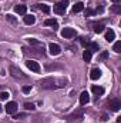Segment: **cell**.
Instances as JSON below:
<instances>
[{"instance_id": "cell-17", "label": "cell", "mask_w": 121, "mask_h": 123, "mask_svg": "<svg viewBox=\"0 0 121 123\" xmlns=\"http://www.w3.org/2000/svg\"><path fill=\"white\" fill-rule=\"evenodd\" d=\"M91 90H93V93H95V94L98 96V94H103V93H104V87H101V86H95V85H94V86L91 87Z\"/></svg>"}, {"instance_id": "cell-34", "label": "cell", "mask_w": 121, "mask_h": 123, "mask_svg": "<svg viewBox=\"0 0 121 123\" xmlns=\"http://www.w3.org/2000/svg\"><path fill=\"white\" fill-rule=\"evenodd\" d=\"M111 1H114V3H118V1H120V0H111Z\"/></svg>"}, {"instance_id": "cell-24", "label": "cell", "mask_w": 121, "mask_h": 123, "mask_svg": "<svg viewBox=\"0 0 121 123\" xmlns=\"http://www.w3.org/2000/svg\"><path fill=\"white\" fill-rule=\"evenodd\" d=\"M27 40H29V43H30V44H34V46H40V44H41L37 39H27Z\"/></svg>"}, {"instance_id": "cell-26", "label": "cell", "mask_w": 121, "mask_h": 123, "mask_svg": "<svg viewBox=\"0 0 121 123\" xmlns=\"http://www.w3.org/2000/svg\"><path fill=\"white\" fill-rule=\"evenodd\" d=\"M24 107H26L27 110H34V109H36L33 103H26V105H24Z\"/></svg>"}, {"instance_id": "cell-20", "label": "cell", "mask_w": 121, "mask_h": 123, "mask_svg": "<svg viewBox=\"0 0 121 123\" xmlns=\"http://www.w3.org/2000/svg\"><path fill=\"white\" fill-rule=\"evenodd\" d=\"M91 56H93V55H91V52L88 50V49H86V50L83 52V59H84L86 62H90L91 60Z\"/></svg>"}, {"instance_id": "cell-32", "label": "cell", "mask_w": 121, "mask_h": 123, "mask_svg": "<svg viewBox=\"0 0 121 123\" xmlns=\"http://www.w3.org/2000/svg\"><path fill=\"white\" fill-rule=\"evenodd\" d=\"M61 66H50V64H49V66H47V70H51V69H60Z\"/></svg>"}, {"instance_id": "cell-9", "label": "cell", "mask_w": 121, "mask_h": 123, "mask_svg": "<svg viewBox=\"0 0 121 123\" xmlns=\"http://www.w3.org/2000/svg\"><path fill=\"white\" fill-rule=\"evenodd\" d=\"M88 102H90V94H88V92H83L80 94V105L84 106V105H87Z\"/></svg>"}, {"instance_id": "cell-13", "label": "cell", "mask_w": 121, "mask_h": 123, "mask_svg": "<svg viewBox=\"0 0 121 123\" xmlns=\"http://www.w3.org/2000/svg\"><path fill=\"white\" fill-rule=\"evenodd\" d=\"M36 22V17L33 14H24V23L26 25H34Z\"/></svg>"}, {"instance_id": "cell-5", "label": "cell", "mask_w": 121, "mask_h": 123, "mask_svg": "<svg viewBox=\"0 0 121 123\" xmlns=\"http://www.w3.org/2000/svg\"><path fill=\"white\" fill-rule=\"evenodd\" d=\"M61 36H63L64 39H73V37L76 36V30L71 29V27H64V29L61 30Z\"/></svg>"}, {"instance_id": "cell-16", "label": "cell", "mask_w": 121, "mask_h": 123, "mask_svg": "<svg viewBox=\"0 0 121 123\" xmlns=\"http://www.w3.org/2000/svg\"><path fill=\"white\" fill-rule=\"evenodd\" d=\"M87 46H88V50H90L91 53H93V52H98V49H100L98 43H94V42H91V43H88Z\"/></svg>"}, {"instance_id": "cell-14", "label": "cell", "mask_w": 121, "mask_h": 123, "mask_svg": "<svg viewBox=\"0 0 121 123\" xmlns=\"http://www.w3.org/2000/svg\"><path fill=\"white\" fill-rule=\"evenodd\" d=\"M83 115H84V109H80L78 112H74L71 116H68V119H80L83 117Z\"/></svg>"}, {"instance_id": "cell-33", "label": "cell", "mask_w": 121, "mask_h": 123, "mask_svg": "<svg viewBox=\"0 0 121 123\" xmlns=\"http://www.w3.org/2000/svg\"><path fill=\"white\" fill-rule=\"evenodd\" d=\"M19 117H26V115L24 113H20V115H16L14 116V119H19Z\"/></svg>"}, {"instance_id": "cell-29", "label": "cell", "mask_w": 121, "mask_h": 123, "mask_svg": "<svg viewBox=\"0 0 121 123\" xmlns=\"http://www.w3.org/2000/svg\"><path fill=\"white\" fill-rule=\"evenodd\" d=\"M23 93H30V90H31V86H23Z\"/></svg>"}, {"instance_id": "cell-7", "label": "cell", "mask_w": 121, "mask_h": 123, "mask_svg": "<svg viewBox=\"0 0 121 123\" xmlns=\"http://www.w3.org/2000/svg\"><path fill=\"white\" fill-rule=\"evenodd\" d=\"M108 106H110V109L113 110V112H118L121 107V103L118 99H111L110 102H108Z\"/></svg>"}, {"instance_id": "cell-28", "label": "cell", "mask_w": 121, "mask_h": 123, "mask_svg": "<svg viewBox=\"0 0 121 123\" xmlns=\"http://www.w3.org/2000/svg\"><path fill=\"white\" fill-rule=\"evenodd\" d=\"M107 57H108V53H107V52H103L98 59H100V60H104V59H107Z\"/></svg>"}, {"instance_id": "cell-1", "label": "cell", "mask_w": 121, "mask_h": 123, "mask_svg": "<svg viewBox=\"0 0 121 123\" xmlns=\"http://www.w3.org/2000/svg\"><path fill=\"white\" fill-rule=\"evenodd\" d=\"M67 85L66 79H57V77H46L43 80H40V87L41 89H61Z\"/></svg>"}, {"instance_id": "cell-19", "label": "cell", "mask_w": 121, "mask_h": 123, "mask_svg": "<svg viewBox=\"0 0 121 123\" xmlns=\"http://www.w3.org/2000/svg\"><path fill=\"white\" fill-rule=\"evenodd\" d=\"M94 31L95 33H103L104 31V25L103 23H95L94 25Z\"/></svg>"}, {"instance_id": "cell-18", "label": "cell", "mask_w": 121, "mask_h": 123, "mask_svg": "<svg viewBox=\"0 0 121 123\" xmlns=\"http://www.w3.org/2000/svg\"><path fill=\"white\" fill-rule=\"evenodd\" d=\"M44 23H46V26H53V29H57V20L56 19H47Z\"/></svg>"}, {"instance_id": "cell-12", "label": "cell", "mask_w": 121, "mask_h": 123, "mask_svg": "<svg viewBox=\"0 0 121 123\" xmlns=\"http://www.w3.org/2000/svg\"><path fill=\"white\" fill-rule=\"evenodd\" d=\"M90 77L93 80H97V79H100L101 77V70L100 69H93L90 73Z\"/></svg>"}, {"instance_id": "cell-4", "label": "cell", "mask_w": 121, "mask_h": 123, "mask_svg": "<svg viewBox=\"0 0 121 123\" xmlns=\"http://www.w3.org/2000/svg\"><path fill=\"white\" fill-rule=\"evenodd\" d=\"M4 109H6V113H7V115H14V113L17 112V103H16V102H9V103L4 106Z\"/></svg>"}, {"instance_id": "cell-6", "label": "cell", "mask_w": 121, "mask_h": 123, "mask_svg": "<svg viewBox=\"0 0 121 123\" xmlns=\"http://www.w3.org/2000/svg\"><path fill=\"white\" fill-rule=\"evenodd\" d=\"M49 50H50V55L51 56H59L61 53V47L56 43H50L49 44Z\"/></svg>"}, {"instance_id": "cell-30", "label": "cell", "mask_w": 121, "mask_h": 123, "mask_svg": "<svg viewBox=\"0 0 121 123\" xmlns=\"http://www.w3.org/2000/svg\"><path fill=\"white\" fill-rule=\"evenodd\" d=\"M94 13H95V12H94V10H91V9H87V10H86V16H93Z\"/></svg>"}, {"instance_id": "cell-3", "label": "cell", "mask_w": 121, "mask_h": 123, "mask_svg": "<svg viewBox=\"0 0 121 123\" xmlns=\"http://www.w3.org/2000/svg\"><path fill=\"white\" fill-rule=\"evenodd\" d=\"M10 73L13 77H19V79H26V74L16 66H10Z\"/></svg>"}, {"instance_id": "cell-11", "label": "cell", "mask_w": 121, "mask_h": 123, "mask_svg": "<svg viewBox=\"0 0 121 123\" xmlns=\"http://www.w3.org/2000/svg\"><path fill=\"white\" fill-rule=\"evenodd\" d=\"M116 39V31L113 30V29H108V30L105 31V40L107 42H113Z\"/></svg>"}, {"instance_id": "cell-22", "label": "cell", "mask_w": 121, "mask_h": 123, "mask_svg": "<svg viewBox=\"0 0 121 123\" xmlns=\"http://www.w3.org/2000/svg\"><path fill=\"white\" fill-rule=\"evenodd\" d=\"M113 50H114L116 53H120V52H121V42H116V43H114Z\"/></svg>"}, {"instance_id": "cell-27", "label": "cell", "mask_w": 121, "mask_h": 123, "mask_svg": "<svg viewBox=\"0 0 121 123\" xmlns=\"http://www.w3.org/2000/svg\"><path fill=\"white\" fill-rule=\"evenodd\" d=\"M7 20L10 22V23H16L17 20H16V17L14 16H11V14H7Z\"/></svg>"}, {"instance_id": "cell-31", "label": "cell", "mask_w": 121, "mask_h": 123, "mask_svg": "<svg viewBox=\"0 0 121 123\" xmlns=\"http://www.w3.org/2000/svg\"><path fill=\"white\" fill-rule=\"evenodd\" d=\"M88 43H90V42H88V40H86V37H83V39H81V44H84V46H87Z\"/></svg>"}, {"instance_id": "cell-21", "label": "cell", "mask_w": 121, "mask_h": 123, "mask_svg": "<svg viewBox=\"0 0 121 123\" xmlns=\"http://www.w3.org/2000/svg\"><path fill=\"white\" fill-rule=\"evenodd\" d=\"M37 9L41 10V12H44V13H50V6H47V4H38Z\"/></svg>"}, {"instance_id": "cell-15", "label": "cell", "mask_w": 121, "mask_h": 123, "mask_svg": "<svg viewBox=\"0 0 121 123\" xmlns=\"http://www.w3.org/2000/svg\"><path fill=\"white\" fill-rule=\"evenodd\" d=\"M83 10H84V4L83 3H76L73 6V12L74 13H78V12H83Z\"/></svg>"}, {"instance_id": "cell-35", "label": "cell", "mask_w": 121, "mask_h": 123, "mask_svg": "<svg viewBox=\"0 0 121 123\" xmlns=\"http://www.w3.org/2000/svg\"><path fill=\"white\" fill-rule=\"evenodd\" d=\"M0 112H1V106H0Z\"/></svg>"}, {"instance_id": "cell-23", "label": "cell", "mask_w": 121, "mask_h": 123, "mask_svg": "<svg viewBox=\"0 0 121 123\" xmlns=\"http://www.w3.org/2000/svg\"><path fill=\"white\" fill-rule=\"evenodd\" d=\"M9 97H10L9 92H1V93H0V99H1V100H7Z\"/></svg>"}, {"instance_id": "cell-2", "label": "cell", "mask_w": 121, "mask_h": 123, "mask_svg": "<svg viewBox=\"0 0 121 123\" xmlns=\"http://www.w3.org/2000/svg\"><path fill=\"white\" fill-rule=\"evenodd\" d=\"M68 0H61L59 1L56 6H54V12L57 13V14H64V12L67 10V7H68Z\"/></svg>"}, {"instance_id": "cell-10", "label": "cell", "mask_w": 121, "mask_h": 123, "mask_svg": "<svg viewBox=\"0 0 121 123\" xmlns=\"http://www.w3.org/2000/svg\"><path fill=\"white\" fill-rule=\"evenodd\" d=\"M14 12L19 13V14H26L27 13V6L26 4H17L14 7Z\"/></svg>"}, {"instance_id": "cell-25", "label": "cell", "mask_w": 121, "mask_h": 123, "mask_svg": "<svg viewBox=\"0 0 121 123\" xmlns=\"http://www.w3.org/2000/svg\"><path fill=\"white\" fill-rule=\"evenodd\" d=\"M114 13H121V7H120V4H116V6H113V9H111Z\"/></svg>"}, {"instance_id": "cell-8", "label": "cell", "mask_w": 121, "mask_h": 123, "mask_svg": "<svg viewBox=\"0 0 121 123\" xmlns=\"http://www.w3.org/2000/svg\"><path fill=\"white\" fill-rule=\"evenodd\" d=\"M26 66L30 69V70H33V72H40V64L37 63V62H34V60H27L26 62Z\"/></svg>"}]
</instances>
